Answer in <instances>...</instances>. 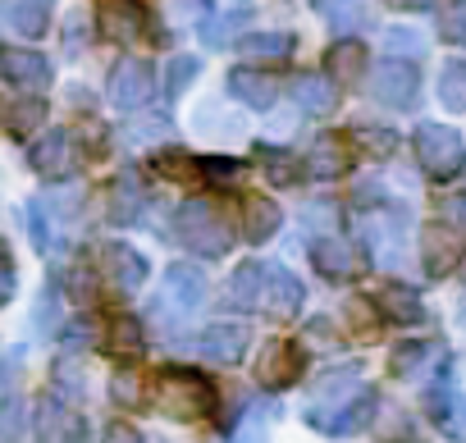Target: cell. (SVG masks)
Returning a JSON list of instances; mask_svg holds the SVG:
<instances>
[{"label":"cell","instance_id":"43","mask_svg":"<svg viewBox=\"0 0 466 443\" xmlns=\"http://www.w3.org/2000/svg\"><path fill=\"white\" fill-rule=\"evenodd\" d=\"M69 293L87 307V302H96V284H92V270H83V266H74L69 270Z\"/></svg>","mask_w":466,"mask_h":443},{"label":"cell","instance_id":"26","mask_svg":"<svg viewBox=\"0 0 466 443\" xmlns=\"http://www.w3.org/2000/svg\"><path fill=\"white\" fill-rule=\"evenodd\" d=\"M375 307H380L389 320H398V325H420V320H425V302H420L407 284H389V288L375 297Z\"/></svg>","mask_w":466,"mask_h":443},{"label":"cell","instance_id":"6","mask_svg":"<svg viewBox=\"0 0 466 443\" xmlns=\"http://www.w3.org/2000/svg\"><path fill=\"white\" fill-rule=\"evenodd\" d=\"M311 266H316L325 279L343 284V279H357V275H361L366 257H361L357 243H348V238H339V234H320V238H311Z\"/></svg>","mask_w":466,"mask_h":443},{"label":"cell","instance_id":"30","mask_svg":"<svg viewBox=\"0 0 466 443\" xmlns=\"http://www.w3.org/2000/svg\"><path fill=\"white\" fill-rule=\"evenodd\" d=\"M439 101L448 106V110H466V60H452V65H443V74H439Z\"/></svg>","mask_w":466,"mask_h":443},{"label":"cell","instance_id":"36","mask_svg":"<svg viewBox=\"0 0 466 443\" xmlns=\"http://www.w3.org/2000/svg\"><path fill=\"white\" fill-rule=\"evenodd\" d=\"M257 156L266 160V178H270V183H289V178L298 174V169H293L298 160H293L289 151H279V146H257Z\"/></svg>","mask_w":466,"mask_h":443},{"label":"cell","instance_id":"46","mask_svg":"<svg viewBox=\"0 0 466 443\" xmlns=\"http://www.w3.org/2000/svg\"><path fill=\"white\" fill-rule=\"evenodd\" d=\"M348 320L357 334H370L375 329V316H370V302H348Z\"/></svg>","mask_w":466,"mask_h":443},{"label":"cell","instance_id":"48","mask_svg":"<svg viewBox=\"0 0 466 443\" xmlns=\"http://www.w3.org/2000/svg\"><path fill=\"white\" fill-rule=\"evenodd\" d=\"M165 128H169V124L156 115V119H147V124H137V128H133V142H151V137H160Z\"/></svg>","mask_w":466,"mask_h":443},{"label":"cell","instance_id":"25","mask_svg":"<svg viewBox=\"0 0 466 443\" xmlns=\"http://www.w3.org/2000/svg\"><path fill=\"white\" fill-rule=\"evenodd\" d=\"M302 297H307L302 279H298L293 270H284V266H270L266 311H270V316H298V311H302Z\"/></svg>","mask_w":466,"mask_h":443},{"label":"cell","instance_id":"4","mask_svg":"<svg viewBox=\"0 0 466 443\" xmlns=\"http://www.w3.org/2000/svg\"><path fill=\"white\" fill-rule=\"evenodd\" d=\"M370 96L389 110H411L420 101V74L411 60H380L370 74Z\"/></svg>","mask_w":466,"mask_h":443},{"label":"cell","instance_id":"42","mask_svg":"<svg viewBox=\"0 0 466 443\" xmlns=\"http://www.w3.org/2000/svg\"><path fill=\"white\" fill-rule=\"evenodd\" d=\"M15 293H19V270H15V261L5 252H0V307H10Z\"/></svg>","mask_w":466,"mask_h":443},{"label":"cell","instance_id":"21","mask_svg":"<svg viewBox=\"0 0 466 443\" xmlns=\"http://www.w3.org/2000/svg\"><path fill=\"white\" fill-rule=\"evenodd\" d=\"M266 288H270V266L248 261V266L233 270V279H228V302H233V307H243V311L266 307Z\"/></svg>","mask_w":466,"mask_h":443},{"label":"cell","instance_id":"33","mask_svg":"<svg viewBox=\"0 0 466 443\" xmlns=\"http://www.w3.org/2000/svg\"><path fill=\"white\" fill-rule=\"evenodd\" d=\"M430 352H434V343H416V338H411V343H398V347L389 352V370H393V375H411L420 361H430Z\"/></svg>","mask_w":466,"mask_h":443},{"label":"cell","instance_id":"34","mask_svg":"<svg viewBox=\"0 0 466 443\" xmlns=\"http://www.w3.org/2000/svg\"><path fill=\"white\" fill-rule=\"evenodd\" d=\"M439 37L452 42V46H466V0H452V5H443V15H439Z\"/></svg>","mask_w":466,"mask_h":443},{"label":"cell","instance_id":"2","mask_svg":"<svg viewBox=\"0 0 466 443\" xmlns=\"http://www.w3.org/2000/svg\"><path fill=\"white\" fill-rule=\"evenodd\" d=\"M156 402L169 420H206L215 407V388L206 384V375H197L187 366H169L156 384Z\"/></svg>","mask_w":466,"mask_h":443},{"label":"cell","instance_id":"51","mask_svg":"<svg viewBox=\"0 0 466 443\" xmlns=\"http://www.w3.org/2000/svg\"><path fill=\"white\" fill-rule=\"evenodd\" d=\"M56 320V293H42V316H37V325H51Z\"/></svg>","mask_w":466,"mask_h":443},{"label":"cell","instance_id":"17","mask_svg":"<svg viewBox=\"0 0 466 443\" xmlns=\"http://www.w3.org/2000/svg\"><path fill=\"white\" fill-rule=\"evenodd\" d=\"M147 10L137 5V0H106L101 5V33L110 42H137L147 33Z\"/></svg>","mask_w":466,"mask_h":443},{"label":"cell","instance_id":"32","mask_svg":"<svg viewBox=\"0 0 466 443\" xmlns=\"http://www.w3.org/2000/svg\"><path fill=\"white\" fill-rule=\"evenodd\" d=\"M219 24H201V42H210V46H219V42H228V33L233 28H243L248 19H252V10L248 5H233L228 15H215Z\"/></svg>","mask_w":466,"mask_h":443},{"label":"cell","instance_id":"23","mask_svg":"<svg viewBox=\"0 0 466 443\" xmlns=\"http://www.w3.org/2000/svg\"><path fill=\"white\" fill-rule=\"evenodd\" d=\"M279 225H284L279 201H270V196L252 192V196H248V206H243V229H248V243H270V238L279 234Z\"/></svg>","mask_w":466,"mask_h":443},{"label":"cell","instance_id":"39","mask_svg":"<svg viewBox=\"0 0 466 443\" xmlns=\"http://www.w3.org/2000/svg\"><path fill=\"white\" fill-rule=\"evenodd\" d=\"M197 169L210 183H233L238 178V160H228V156H206V160H197Z\"/></svg>","mask_w":466,"mask_h":443},{"label":"cell","instance_id":"44","mask_svg":"<svg viewBox=\"0 0 466 443\" xmlns=\"http://www.w3.org/2000/svg\"><path fill=\"white\" fill-rule=\"evenodd\" d=\"M201 65H197V55H183V60H174L169 65V92H183L187 83H192V74H197Z\"/></svg>","mask_w":466,"mask_h":443},{"label":"cell","instance_id":"8","mask_svg":"<svg viewBox=\"0 0 466 443\" xmlns=\"http://www.w3.org/2000/svg\"><path fill=\"white\" fill-rule=\"evenodd\" d=\"M248 347H252V329L238 320H219V325L197 334V352L215 366H238L248 357Z\"/></svg>","mask_w":466,"mask_h":443},{"label":"cell","instance_id":"5","mask_svg":"<svg viewBox=\"0 0 466 443\" xmlns=\"http://www.w3.org/2000/svg\"><path fill=\"white\" fill-rule=\"evenodd\" d=\"M106 92H110V106H119V110H142V106L156 96V69H151L147 60L128 55V60H119V65L110 69Z\"/></svg>","mask_w":466,"mask_h":443},{"label":"cell","instance_id":"16","mask_svg":"<svg viewBox=\"0 0 466 443\" xmlns=\"http://www.w3.org/2000/svg\"><path fill=\"white\" fill-rule=\"evenodd\" d=\"M206 293H210V284H206V275L197 266H169L165 270V302L178 307V316L197 311L206 302Z\"/></svg>","mask_w":466,"mask_h":443},{"label":"cell","instance_id":"38","mask_svg":"<svg viewBox=\"0 0 466 443\" xmlns=\"http://www.w3.org/2000/svg\"><path fill=\"white\" fill-rule=\"evenodd\" d=\"M110 398H115L119 407H142V379H137L133 370H119V375L110 379Z\"/></svg>","mask_w":466,"mask_h":443},{"label":"cell","instance_id":"37","mask_svg":"<svg viewBox=\"0 0 466 443\" xmlns=\"http://www.w3.org/2000/svg\"><path fill=\"white\" fill-rule=\"evenodd\" d=\"M439 225L452 229V234L466 243V192H457V196H448V201L439 206Z\"/></svg>","mask_w":466,"mask_h":443},{"label":"cell","instance_id":"12","mask_svg":"<svg viewBox=\"0 0 466 443\" xmlns=\"http://www.w3.org/2000/svg\"><path fill=\"white\" fill-rule=\"evenodd\" d=\"M0 78L15 83V87H51V60L37 51H15V46H0Z\"/></svg>","mask_w":466,"mask_h":443},{"label":"cell","instance_id":"40","mask_svg":"<svg viewBox=\"0 0 466 443\" xmlns=\"http://www.w3.org/2000/svg\"><path fill=\"white\" fill-rule=\"evenodd\" d=\"M197 160H187V156H178V151H160L156 156V169L165 174V178H192V174H201V169H192Z\"/></svg>","mask_w":466,"mask_h":443},{"label":"cell","instance_id":"27","mask_svg":"<svg viewBox=\"0 0 466 443\" xmlns=\"http://www.w3.org/2000/svg\"><path fill=\"white\" fill-rule=\"evenodd\" d=\"M252 65H284L289 55H293V37L289 33H252V37H243V46H238Z\"/></svg>","mask_w":466,"mask_h":443},{"label":"cell","instance_id":"9","mask_svg":"<svg viewBox=\"0 0 466 443\" xmlns=\"http://www.w3.org/2000/svg\"><path fill=\"white\" fill-rule=\"evenodd\" d=\"M78 165H83V151H78V142H74L69 128H51V133L33 146V169H37L42 178H74Z\"/></svg>","mask_w":466,"mask_h":443},{"label":"cell","instance_id":"50","mask_svg":"<svg viewBox=\"0 0 466 443\" xmlns=\"http://www.w3.org/2000/svg\"><path fill=\"white\" fill-rule=\"evenodd\" d=\"M83 24H87V15L78 10V15H74V24L65 28V42H69V46H78V37H83Z\"/></svg>","mask_w":466,"mask_h":443},{"label":"cell","instance_id":"13","mask_svg":"<svg viewBox=\"0 0 466 443\" xmlns=\"http://www.w3.org/2000/svg\"><path fill=\"white\" fill-rule=\"evenodd\" d=\"M228 92H233V101L248 106V110H270V106L279 101V92H284V87H279L270 74H261V69L243 65V69H233V74H228Z\"/></svg>","mask_w":466,"mask_h":443},{"label":"cell","instance_id":"31","mask_svg":"<svg viewBox=\"0 0 466 443\" xmlns=\"http://www.w3.org/2000/svg\"><path fill=\"white\" fill-rule=\"evenodd\" d=\"M375 434H380L384 443H416V425H411V416H407V411H398V407L380 411Z\"/></svg>","mask_w":466,"mask_h":443},{"label":"cell","instance_id":"22","mask_svg":"<svg viewBox=\"0 0 466 443\" xmlns=\"http://www.w3.org/2000/svg\"><path fill=\"white\" fill-rule=\"evenodd\" d=\"M348 165H352V151H348V142L339 133H325L307 151V174L311 178H339V174H348Z\"/></svg>","mask_w":466,"mask_h":443},{"label":"cell","instance_id":"10","mask_svg":"<svg viewBox=\"0 0 466 443\" xmlns=\"http://www.w3.org/2000/svg\"><path fill=\"white\" fill-rule=\"evenodd\" d=\"M425 411L443 438H452V443L466 438V393L452 379H439L434 388H425Z\"/></svg>","mask_w":466,"mask_h":443},{"label":"cell","instance_id":"18","mask_svg":"<svg viewBox=\"0 0 466 443\" xmlns=\"http://www.w3.org/2000/svg\"><path fill=\"white\" fill-rule=\"evenodd\" d=\"M46 124V101L33 96V92H15V96H0V128L15 133V137H28L33 128Z\"/></svg>","mask_w":466,"mask_h":443},{"label":"cell","instance_id":"15","mask_svg":"<svg viewBox=\"0 0 466 443\" xmlns=\"http://www.w3.org/2000/svg\"><path fill=\"white\" fill-rule=\"evenodd\" d=\"M461 252H466V243H461L452 229H443V225H430L425 238H420V261H425L430 279H443V275L461 261Z\"/></svg>","mask_w":466,"mask_h":443},{"label":"cell","instance_id":"24","mask_svg":"<svg viewBox=\"0 0 466 443\" xmlns=\"http://www.w3.org/2000/svg\"><path fill=\"white\" fill-rule=\"evenodd\" d=\"M316 15L339 33V42H348V33H361L370 24V10H366V0H311Z\"/></svg>","mask_w":466,"mask_h":443},{"label":"cell","instance_id":"20","mask_svg":"<svg viewBox=\"0 0 466 443\" xmlns=\"http://www.w3.org/2000/svg\"><path fill=\"white\" fill-rule=\"evenodd\" d=\"M51 10L56 0H0V19L24 37H42L51 28Z\"/></svg>","mask_w":466,"mask_h":443},{"label":"cell","instance_id":"28","mask_svg":"<svg viewBox=\"0 0 466 443\" xmlns=\"http://www.w3.org/2000/svg\"><path fill=\"white\" fill-rule=\"evenodd\" d=\"M106 215L115 219V225H133V219L142 215V187L133 183V174H124V178H115L110 183V192H106Z\"/></svg>","mask_w":466,"mask_h":443},{"label":"cell","instance_id":"49","mask_svg":"<svg viewBox=\"0 0 466 443\" xmlns=\"http://www.w3.org/2000/svg\"><path fill=\"white\" fill-rule=\"evenodd\" d=\"M307 338H325V343H339V338H334V325H329V320H311V325H307Z\"/></svg>","mask_w":466,"mask_h":443},{"label":"cell","instance_id":"41","mask_svg":"<svg viewBox=\"0 0 466 443\" xmlns=\"http://www.w3.org/2000/svg\"><path fill=\"white\" fill-rule=\"evenodd\" d=\"M384 46L393 51V60H398V51H411V55H420V51H425V37H420V33H411V28H389Z\"/></svg>","mask_w":466,"mask_h":443},{"label":"cell","instance_id":"7","mask_svg":"<svg viewBox=\"0 0 466 443\" xmlns=\"http://www.w3.org/2000/svg\"><path fill=\"white\" fill-rule=\"evenodd\" d=\"M302 370H307V352H302V343H284V338H275V343H266L261 357H257V384H266V388H289V384L302 379Z\"/></svg>","mask_w":466,"mask_h":443},{"label":"cell","instance_id":"29","mask_svg":"<svg viewBox=\"0 0 466 443\" xmlns=\"http://www.w3.org/2000/svg\"><path fill=\"white\" fill-rule=\"evenodd\" d=\"M106 347L110 352H119V357H133V352H142V320L137 316H115L110 320V329H106Z\"/></svg>","mask_w":466,"mask_h":443},{"label":"cell","instance_id":"11","mask_svg":"<svg viewBox=\"0 0 466 443\" xmlns=\"http://www.w3.org/2000/svg\"><path fill=\"white\" fill-rule=\"evenodd\" d=\"M101 275H106V284H110L115 293H137V288L147 284L151 266H147V257H142L137 247L110 243V247H101Z\"/></svg>","mask_w":466,"mask_h":443},{"label":"cell","instance_id":"3","mask_svg":"<svg viewBox=\"0 0 466 443\" xmlns=\"http://www.w3.org/2000/svg\"><path fill=\"white\" fill-rule=\"evenodd\" d=\"M411 146H416V160H420V169L430 178H452L466 165V146H461L457 128H448V124H434V119L420 124Z\"/></svg>","mask_w":466,"mask_h":443},{"label":"cell","instance_id":"14","mask_svg":"<svg viewBox=\"0 0 466 443\" xmlns=\"http://www.w3.org/2000/svg\"><path fill=\"white\" fill-rule=\"evenodd\" d=\"M325 78L334 83V87H361V78H366V46L361 42H334L329 51H325Z\"/></svg>","mask_w":466,"mask_h":443},{"label":"cell","instance_id":"19","mask_svg":"<svg viewBox=\"0 0 466 443\" xmlns=\"http://www.w3.org/2000/svg\"><path fill=\"white\" fill-rule=\"evenodd\" d=\"M289 96H293L307 115H316V119L334 115V106H339V87H334L325 74H298V78L289 83Z\"/></svg>","mask_w":466,"mask_h":443},{"label":"cell","instance_id":"47","mask_svg":"<svg viewBox=\"0 0 466 443\" xmlns=\"http://www.w3.org/2000/svg\"><path fill=\"white\" fill-rule=\"evenodd\" d=\"M106 443H147V438H142L128 420H115V425L106 429Z\"/></svg>","mask_w":466,"mask_h":443},{"label":"cell","instance_id":"45","mask_svg":"<svg viewBox=\"0 0 466 443\" xmlns=\"http://www.w3.org/2000/svg\"><path fill=\"white\" fill-rule=\"evenodd\" d=\"M0 434L5 438L24 434V402H5V411H0Z\"/></svg>","mask_w":466,"mask_h":443},{"label":"cell","instance_id":"1","mask_svg":"<svg viewBox=\"0 0 466 443\" xmlns=\"http://www.w3.org/2000/svg\"><path fill=\"white\" fill-rule=\"evenodd\" d=\"M174 234H178V243H183L187 252H197V257H206V261H219V257H228V247H233V234H228V225H224V215H219L206 196H192V201L178 206Z\"/></svg>","mask_w":466,"mask_h":443},{"label":"cell","instance_id":"35","mask_svg":"<svg viewBox=\"0 0 466 443\" xmlns=\"http://www.w3.org/2000/svg\"><path fill=\"white\" fill-rule=\"evenodd\" d=\"M357 142H361V151H370V156H389L393 151V128H384V124H357Z\"/></svg>","mask_w":466,"mask_h":443}]
</instances>
